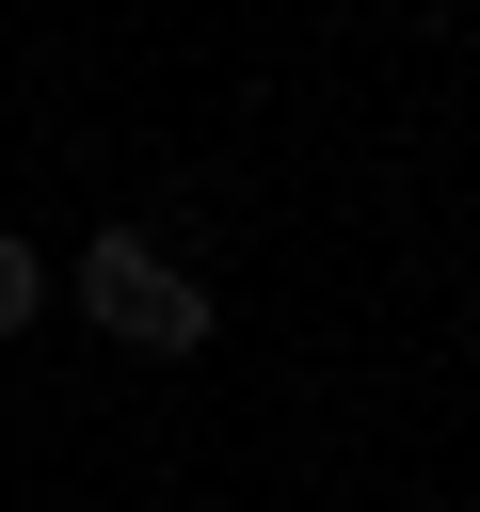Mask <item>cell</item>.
<instances>
[{
  "label": "cell",
  "instance_id": "1",
  "mask_svg": "<svg viewBox=\"0 0 480 512\" xmlns=\"http://www.w3.org/2000/svg\"><path fill=\"white\" fill-rule=\"evenodd\" d=\"M80 304H96V336H128V352H208V288H192L160 240H128V224L80 256Z\"/></svg>",
  "mask_w": 480,
  "mask_h": 512
},
{
  "label": "cell",
  "instance_id": "2",
  "mask_svg": "<svg viewBox=\"0 0 480 512\" xmlns=\"http://www.w3.org/2000/svg\"><path fill=\"white\" fill-rule=\"evenodd\" d=\"M32 288H48V272H32V240H0V336L32 320Z\"/></svg>",
  "mask_w": 480,
  "mask_h": 512
}]
</instances>
